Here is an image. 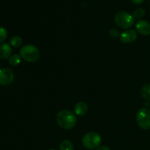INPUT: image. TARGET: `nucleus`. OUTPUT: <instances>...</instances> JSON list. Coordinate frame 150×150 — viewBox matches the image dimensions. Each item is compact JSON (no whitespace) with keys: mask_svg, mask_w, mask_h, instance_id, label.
Masks as SVG:
<instances>
[{"mask_svg":"<svg viewBox=\"0 0 150 150\" xmlns=\"http://www.w3.org/2000/svg\"><path fill=\"white\" fill-rule=\"evenodd\" d=\"M20 55L23 60L28 62H35L39 59L40 52L37 47L32 45H26L21 48Z\"/></svg>","mask_w":150,"mask_h":150,"instance_id":"20e7f679","label":"nucleus"},{"mask_svg":"<svg viewBox=\"0 0 150 150\" xmlns=\"http://www.w3.org/2000/svg\"><path fill=\"white\" fill-rule=\"evenodd\" d=\"M75 114L79 117H83L87 113L88 106L86 103L79 102L75 106Z\"/></svg>","mask_w":150,"mask_h":150,"instance_id":"9d476101","label":"nucleus"},{"mask_svg":"<svg viewBox=\"0 0 150 150\" xmlns=\"http://www.w3.org/2000/svg\"><path fill=\"white\" fill-rule=\"evenodd\" d=\"M14 80V74L13 71L8 68L0 69V84L7 86Z\"/></svg>","mask_w":150,"mask_h":150,"instance_id":"423d86ee","label":"nucleus"},{"mask_svg":"<svg viewBox=\"0 0 150 150\" xmlns=\"http://www.w3.org/2000/svg\"><path fill=\"white\" fill-rule=\"evenodd\" d=\"M136 28L138 32L142 35L149 36L150 35V23L144 20H139L136 23Z\"/></svg>","mask_w":150,"mask_h":150,"instance_id":"6e6552de","label":"nucleus"},{"mask_svg":"<svg viewBox=\"0 0 150 150\" xmlns=\"http://www.w3.org/2000/svg\"><path fill=\"white\" fill-rule=\"evenodd\" d=\"M10 45L15 48H18V47L21 46L22 43H23V40L21 38L18 36H15L13 38H11L10 41Z\"/></svg>","mask_w":150,"mask_h":150,"instance_id":"ddd939ff","label":"nucleus"},{"mask_svg":"<svg viewBox=\"0 0 150 150\" xmlns=\"http://www.w3.org/2000/svg\"><path fill=\"white\" fill-rule=\"evenodd\" d=\"M137 39V33L133 29H127L120 34V40L123 43H132Z\"/></svg>","mask_w":150,"mask_h":150,"instance_id":"0eeeda50","label":"nucleus"},{"mask_svg":"<svg viewBox=\"0 0 150 150\" xmlns=\"http://www.w3.org/2000/svg\"><path fill=\"white\" fill-rule=\"evenodd\" d=\"M21 61V57L18 54H13L9 58V63L12 66L18 65Z\"/></svg>","mask_w":150,"mask_h":150,"instance_id":"f8f14e48","label":"nucleus"},{"mask_svg":"<svg viewBox=\"0 0 150 150\" xmlns=\"http://www.w3.org/2000/svg\"><path fill=\"white\" fill-rule=\"evenodd\" d=\"M60 150H74V146L71 142L64 140L60 144Z\"/></svg>","mask_w":150,"mask_h":150,"instance_id":"4468645a","label":"nucleus"},{"mask_svg":"<svg viewBox=\"0 0 150 150\" xmlns=\"http://www.w3.org/2000/svg\"><path fill=\"white\" fill-rule=\"evenodd\" d=\"M57 122L60 127L69 130L76 126L77 118L76 114L69 110H62L57 115Z\"/></svg>","mask_w":150,"mask_h":150,"instance_id":"f257e3e1","label":"nucleus"},{"mask_svg":"<svg viewBox=\"0 0 150 150\" xmlns=\"http://www.w3.org/2000/svg\"><path fill=\"white\" fill-rule=\"evenodd\" d=\"M141 95L146 100L150 101V84H146L141 89Z\"/></svg>","mask_w":150,"mask_h":150,"instance_id":"9b49d317","label":"nucleus"},{"mask_svg":"<svg viewBox=\"0 0 150 150\" xmlns=\"http://www.w3.org/2000/svg\"><path fill=\"white\" fill-rule=\"evenodd\" d=\"M48 150H57V149H48Z\"/></svg>","mask_w":150,"mask_h":150,"instance_id":"aec40b11","label":"nucleus"},{"mask_svg":"<svg viewBox=\"0 0 150 150\" xmlns=\"http://www.w3.org/2000/svg\"><path fill=\"white\" fill-rule=\"evenodd\" d=\"M145 14H146V12H145V10L143 8H138L133 12V16L134 18L141 19L145 16Z\"/></svg>","mask_w":150,"mask_h":150,"instance_id":"2eb2a0df","label":"nucleus"},{"mask_svg":"<svg viewBox=\"0 0 150 150\" xmlns=\"http://www.w3.org/2000/svg\"><path fill=\"white\" fill-rule=\"evenodd\" d=\"M136 121L143 130L150 129V110L146 108L139 109L136 114Z\"/></svg>","mask_w":150,"mask_h":150,"instance_id":"39448f33","label":"nucleus"},{"mask_svg":"<svg viewBox=\"0 0 150 150\" xmlns=\"http://www.w3.org/2000/svg\"><path fill=\"white\" fill-rule=\"evenodd\" d=\"M102 142L100 135L96 132H89L86 133L82 138V144L88 149H98Z\"/></svg>","mask_w":150,"mask_h":150,"instance_id":"7ed1b4c3","label":"nucleus"},{"mask_svg":"<svg viewBox=\"0 0 150 150\" xmlns=\"http://www.w3.org/2000/svg\"><path fill=\"white\" fill-rule=\"evenodd\" d=\"M97 150H111L107 146H100L97 149Z\"/></svg>","mask_w":150,"mask_h":150,"instance_id":"6ab92c4d","label":"nucleus"},{"mask_svg":"<svg viewBox=\"0 0 150 150\" xmlns=\"http://www.w3.org/2000/svg\"><path fill=\"white\" fill-rule=\"evenodd\" d=\"M109 35L112 38H117L120 35V32H119L118 29H111V30L109 31Z\"/></svg>","mask_w":150,"mask_h":150,"instance_id":"f3484780","label":"nucleus"},{"mask_svg":"<svg viewBox=\"0 0 150 150\" xmlns=\"http://www.w3.org/2000/svg\"><path fill=\"white\" fill-rule=\"evenodd\" d=\"M130 1L136 4H141L142 3L144 2V0H130Z\"/></svg>","mask_w":150,"mask_h":150,"instance_id":"a211bd4d","label":"nucleus"},{"mask_svg":"<svg viewBox=\"0 0 150 150\" xmlns=\"http://www.w3.org/2000/svg\"><path fill=\"white\" fill-rule=\"evenodd\" d=\"M114 21L119 27L127 29L133 26L135 18L130 13L125 11H120L114 16Z\"/></svg>","mask_w":150,"mask_h":150,"instance_id":"f03ea898","label":"nucleus"},{"mask_svg":"<svg viewBox=\"0 0 150 150\" xmlns=\"http://www.w3.org/2000/svg\"><path fill=\"white\" fill-rule=\"evenodd\" d=\"M7 37V32L4 27L0 26V42L5 40Z\"/></svg>","mask_w":150,"mask_h":150,"instance_id":"dca6fc26","label":"nucleus"},{"mask_svg":"<svg viewBox=\"0 0 150 150\" xmlns=\"http://www.w3.org/2000/svg\"><path fill=\"white\" fill-rule=\"evenodd\" d=\"M12 53V48L10 45L6 42H2L0 44V58L5 59L10 58Z\"/></svg>","mask_w":150,"mask_h":150,"instance_id":"1a4fd4ad","label":"nucleus"}]
</instances>
